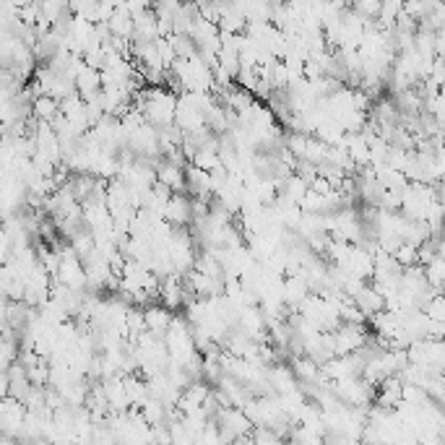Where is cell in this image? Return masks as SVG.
<instances>
[{"mask_svg": "<svg viewBox=\"0 0 445 445\" xmlns=\"http://www.w3.org/2000/svg\"><path fill=\"white\" fill-rule=\"evenodd\" d=\"M32 115L37 120H47L52 122L60 115V99L50 97V94H42L32 102Z\"/></svg>", "mask_w": 445, "mask_h": 445, "instance_id": "8992f818", "label": "cell"}, {"mask_svg": "<svg viewBox=\"0 0 445 445\" xmlns=\"http://www.w3.org/2000/svg\"><path fill=\"white\" fill-rule=\"evenodd\" d=\"M125 6L130 8V13H144V11L154 8V0H125Z\"/></svg>", "mask_w": 445, "mask_h": 445, "instance_id": "9c48e42d", "label": "cell"}, {"mask_svg": "<svg viewBox=\"0 0 445 445\" xmlns=\"http://www.w3.org/2000/svg\"><path fill=\"white\" fill-rule=\"evenodd\" d=\"M393 255H396V260L404 268L406 266H414V263H420V245L401 240V243H398V248L393 250Z\"/></svg>", "mask_w": 445, "mask_h": 445, "instance_id": "ba28073f", "label": "cell"}, {"mask_svg": "<svg viewBox=\"0 0 445 445\" xmlns=\"http://www.w3.org/2000/svg\"><path fill=\"white\" fill-rule=\"evenodd\" d=\"M352 11L367 21H378L383 11V0H352Z\"/></svg>", "mask_w": 445, "mask_h": 445, "instance_id": "52a82bcc", "label": "cell"}, {"mask_svg": "<svg viewBox=\"0 0 445 445\" xmlns=\"http://www.w3.org/2000/svg\"><path fill=\"white\" fill-rule=\"evenodd\" d=\"M164 219L175 227H190L193 224V195L172 193V198L164 206Z\"/></svg>", "mask_w": 445, "mask_h": 445, "instance_id": "6da1fadb", "label": "cell"}, {"mask_svg": "<svg viewBox=\"0 0 445 445\" xmlns=\"http://www.w3.org/2000/svg\"><path fill=\"white\" fill-rule=\"evenodd\" d=\"M156 178H159V183L170 185L175 193H185L187 190V175H185V167H183V164L162 159V164L156 167Z\"/></svg>", "mask_w": 445, "mask_h": 445, "instance_id": "7a4b0ae2", "label": "cell"}, {"mask_svg": "<svg viewBox=\"0 0 445 445\" xmlns=\"http://www.w3.org/2000/svg\"><path fill=\"white\" fill-rule=\"evenodd\" d=\"M354 302L362 308V313L367 318H373V316H378L381 310H386V297L375 289V284H367V287H364V289L354 297Z\"/></svg>", "mask_w": 445, "mask_h": 445, "instance_id": "5b68a950", "label": "cell"}, {"mask_svg": "<svg viewBox=\"0 0 445 445\" xmlns=\"http://www.w3.org/2000/svg\"><path fill=\"white\" fill-rule=\"evenodd\" d=\"M180 3H190V0H180Z\"/></svg>", "mask_w": 445, "mask_h": 445, "instance_id": "30bf717a", "label": "cell"}, {"mask_svg": "<svg viewBox=\"0 0 445 445\" xmlns=\"http://www.w3.org/2000/svg\"><path fill=\"white\" fill-rule=\"evenodd\" d=\"M102 89H105L102 71H99V68H91V65H83V71L76 76V91L83 94V99H91V97H97Z\"/></svg>", "mask_w": 445, "mask_h": 445, "instance_id": "3957f363", "label": "cell"}, {"mask_svg": "<svg viewBox=\"0 0 445 445\" xmlns=\"http://www.w3.org/2000/svg\"><path fill=\"white\" fill-rule=\"evenodd\" d=\"M172 318H175V313H172L170 308H164L162 302H154V305L146 308V328L164 336L172 323Z\"/></svg>", "mask_w": 445, "mask_h": 445, "instance_id": "277c9868", "label": "cell"}]
</instances>
